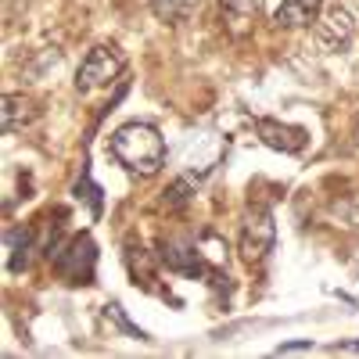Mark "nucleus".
Here are the masks:
<instances>
[{
    "instance_id": "2eb2a0df",
    "label": "nucleus",
    "mask_w": 359,
    "mask_h": 359,
    "mask_svg": "<svg viewBox=\"0 0 359 359\" xmlns=\"http://www.w3.org/2000/svg\"><path fill=\"white\" fill-rule=\"evenodd\" d=\"M306 348H313L309 341H287V345H280V352H306Z\"/></svg>"
},
{
    "instance_id": "9b49d317",
    "label": "nucleus",
    "mask_w": 359,
    "mask_h": 359,
    "mask_svg": "<svg viewBox=\"0 0 359 359\" xmlns=\"http://www.w3.org/2000/svg\"><path fill=\"white\" fill-rule=\"evenodd\" d=\"M219 4H223V22L230 25V33L241 36L255 18V4L252 0H219Z\"/></svg>"
},
{
    "instance_id": "423d86ee",
    "label": "nucleus",
    "mask_w": 359,
    "mask_h": 359,
    "mask_svg": "<svg viewBox=\"0 0 359 359\" xmlns=\"http://www.w3.org/2000/svg\"><path fill=\"white\" fill-rule=\"evenodd\" d=\"M162 262L169 269H176V273H187V277H201L208 273V266L198 252V241H187V237H169V241H162Z\"/></svg>"
},
{
    "instance_id": "f8f14e48",
    "label": "nucleus",
    "mask_w": 359,
    "mask_h": 359,
    "mask_svg": "<svg viewBox=\"0 0 359 359\" xmlns=\"http://www.w3.org/2000/svg\"><path fill=\"white\" fill-rule=\"evenodd\" d=\"M198 252H201V259H205L208 269H223L226 266V241H223L216 230H205L198 237Z\"/></svg>"
},
{
    "instance_id": "f03ea898",
    "label": "nucleus",
    "mask_w": 359,
    "mask_h": 359,
    "mask_svg": "<svg viewBox=\"0 0 359 359\" xmlns=\"http://www.w3.org/2000/svg\"><path fill=\"white\" fill-rule=\"evenodd\" d=\"M123 69H126L123 50L111 47V43H97L94 50L83 57V65L76 72V90H79V94H94V90L115 83L118 76H123Z\"/></svg>"
},
{
    "instance_id": "ddd939ff",
    "label": "nucleus",
    "mask_w": 359,
    "mask_h": 359,
    "mask_svg": "<svg viewBox=\"0 0 359 359\" xmlns=\"http://www.w3.org/2000/svg\"><path fill=\"white\" fill-rule=\"evenodd\" d=\"M194 201V180H176L162 191V205L165 208H187Z\"/></svg>"
},
{
    "instance_id": "20e7f679",
    "label": "nucleus",
    "mask_w": 359,
    "mask_h": 359,
    "mask_svg": "<svg viewBox=\"0 0 359 359\" xmlns=\"http://www.w3.org/2000/svg\"><path fill=\"white\" fill-rule=\"evenodd\" d=\"M277 245V223L269 216V208H252L245 226H241V241H237V252L248 266H259Z\"/></svg>"
},
{
    "instance_id": "9d476101",
    "label": "nucleus",
    "mask_w": 359,
    "mask_h": 359,
    "mask_svg": "<svg viewBox=\"0 0 359 359\" xmlns=\"http://www.w3.org/2000/svg\"><path fill=\"white\" fill-rule=\"evenodd\" d=\"M29 252H33V230L29 226L8 230V269L11 273H22L29 266Z\"/></svg>"
},
{
    "instance_id": "0eeeda50",
    "label": "nucleus",
    "mask_w": 359,
    "mask_h": 359,
    "mask_svg": "<svg viewBox=\"0 0 359 359\" xmlns=\"http://www.w3.org/2000/svg\"><path fill=\"white\" fill-rule=\"evenodd\" d=\"M352 15L345 11V8H331L323 15V22H316V40L327 47V50H341V47H348V40H352Z\"/></svg>"
},
{
    "instance_id": "7ed1b4c3",
    "label": "nucleus",
    "mask_w": 359,
    "mask_h": 359,
    "mask_svg": "<svg viewBox=\"0 0 359 359\" xmlns=\"http://www.w3.org/2000/svg\"><path fill=\"white\" fill-rule=\"evenodd\" d=\"M50 262H54V273L62 280L90 284V280H94V266H97V248H94V241H90V233H79V237H72L65 248H57L50 255Z\"/></svg>"
},
{
    "instance_id": "f257e3e1",
    "label": "nucleus",
    "mask_w": 359,
    "mask_h": 359,
    "mask_svg": "<svg viewBox=\"0 0 359 359\" xmlns=\"http://www.w3.org/2000/svg\"><path fill=\"white\" fill-rule=\"evenodd\" d=\"M111 158L133 176H155L165 165V140L151 123H126L108 140Z\"/></svg>"
},
{
    "instance_id": "6e6552de",
    "label": "nucleus",
    "mask_w": 359,
    "mask_h": 359,
    "mask_svg": "<svg viewBox=\"0 0 359 359\" xmlns=\"http://www.w3.org/2000/svg\"><path fill=\"white\" fill-rule=\"evenodd\" d=\"M320 8H323V0H280L277 11H273V22L280 29H298V25L316 22Z\"/></svg>"
},
{
    "instance_id": "dca6fc26",
    "label": "nucleus",
    "mask_w": 359,
    "mask_h": 359,
    "mask_svg": "<svg viewBox=\"0 0 359 359\" xmlns=\"http://www.w3.org/2000/svg\"><path fill=\"white\" fill-rule=\"evenodd\" d=\"M352 348H359V341H352Z\"/></svg>"
},
{
    "instance_id": "1a4fd4ad",
    "label": "nucleus",
    "mask_w": 359,
    "mask_h": 359,
    "mask_svg": "<svg viewBox=\"0 0 359 359\" xmlns=\"http://www.w3.org/2000/svg\"><path fill=\"white\" fill-rule=\"evenodd\" d=\"M36 115H40V108L33 104V97L8 94V97H4V133H18V130H25V126H33Z\"/></svg>"
},
{
    "instance_id": "39448f33",
    "label": "nucleus",
    "mask_w": 359,
    "mask_h": 359,
    "mask_svg": "<svg viewBox=\"0 0 359 359\" xmlns=\"http://www.w3.org/2000/svg\"><path fill=\"white\" fill-rule=\"evenodd\" d=\"M255 133L262 137L266 147L284 151V155H298L309 144V133L302 126H284V123H277V118H255Z\"/></svg>"
},
{
    "instance_id": "4468645a",
    "label": "nucleus",
    "mask_w": 359,
    "mask_h": 359,
    "mask_svg": "<svg viewBox=\"0 0 359 359\" xmlns=\"http://www.w3.org/2000/svg\"><path fill=\"white\" fill-rule=\"evenodd\" d=\"M187 11H191L187 4H155V15H162V18L165 15H187Z\"/></svg>"
}]
</instances>
